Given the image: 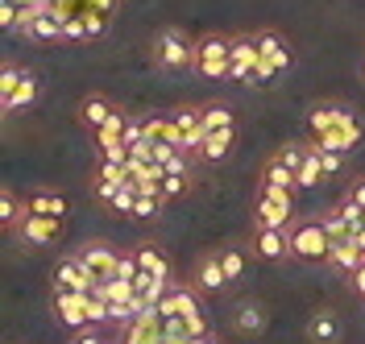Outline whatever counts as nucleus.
Listing matches in <instances>:
<instances>
[{
    "instance_id": "nucleus-1",
    "label": "nucleus",
    "mask_w": 365,
    "mask_h": 344,
    "mask_svg": "<svg viewBox=\"0 0 365 344\" xmlns=\"http://www.w3.org/2000/svg\"><path fill=\"white\" fill-rule=\"evenodd\" d=\"M295 220V191L291 187H257V224L262 229H291Z\"/></svg>"
},
{
    "instance_id": "nucleus-2",
    "label": "nucleus",
    "mask_w": 365,
    "mask_h": 344,
    "mask_svg": "<svg viewBox=\"0 0 365 344\" xmlns=\"http://www.w3.org/2000/svg\"><path fill=\"white\" fill-rule=\"evenodd\" d=\"M287 232H291V257H299V261H328L332 236L324 229V220H295Z\"/></svg>"
},
{
    "instance_id": "nucleus-3",
    "label": "nucleus",
    "mask_w": 365,
    "mask_h": 344,
    "mask_svg": "<svg viewBox=\"0 0 365 344\" xmlns=\"http://www.w3.org/2000/svg\"><path fill=\"white\" fill-rule=\"evenodd\" d=\"M361 137H365V125L344 108V116L336 120V125H328V129L312 133V145H319V150H336V154H349V150H357V145H361Z\"/></svg>"
},
{
    "instance_id": "nucleus-4",
    "label": "nucleus",
    "mask_w": 365,
    "mask_h": 344,
    "mask_svg": "<svg viewBox=\"0 0 365 344\" xmlns=\"http://www.w3.org/2000/svg\"><path fill=\"white\" fill-rule=\"evenodd\" d=\"M195 46L182 29H162L158 42H154V54H158V67L166 71H182V67H195Z\"/></svg>"
},
{
    "instance_id": "nucleus-5",
    "label": "nucleus",
    "mask_w": 365,
    "mask_h": 344,
    "mask_svg": "<svg viewBox=\"0 0 365 344\" xmlns=\"http://www.w3.org/2000/svg\"><path fill=\"white\" fill-rule=\"evenodd\" d=\"M228 46L232 38H204L195 46V71L204 79H228Z\"/></svg>"
},
{
    "instance_id": "nucleus-6",
    "label": "nucleus",
    "mask_w": 365,
    "mask_h": 344,
    "mask_svg": "<svg viewBox=\"0 0 365 344\" xmlns=\"http://www.w3.org/2000/svg\"><path fill=\"white\" fill-rule=\"evenodd\" d=\"M262 63V50L253 38H232V46H228V79H237V83H253V71Z\"/></svg>"
},
{
    "instance_id": "nucleus-7",
    "label": "nucleus",
    "mask_w": 365,
    "mask_h": 344,
    "mask_svg": "<svg viewBox=\"0 0 365 344\" xmlns=\"http://www.w3.org/2000/svg\"><path fill=\"white\" fill-rule=\"evenodd\" d=\"M88 298L83 291H67V286H54V311H58V320L67 323V328H75V332H83L91 323L88 316Z\"/></svg>"
},
{
    "instance_id": "nucleus-8",
    "label": "nucleus",
    "mask_w": 365,
    "mask_h": 344,
    "mask_svg": "<svg viewBox=\"0 0 365 344\" xmlns=\"http://www.w3.org/2000/svg\"><path fill=\"white\" fill-rule=\"evenodd\" d=\"M120 336H125V344H158V340H166V336H162V311L158 307H145L137 320H129L125 328H120Z\"/></svg>"
},
{
    "instance_id": "nucleus-9",
    "label": "nucleus",
    "mask_w": 365,
    "mask_h": 344,
    "mask_svg": "<svg viewBox=\"0 0 365 344\" xmlns=\"http://www.w3.org/2000/svg\"><path fill=\"white\" fill-rule=\"evenodd\" d=\"M21 236L34 245H54L63 241V216H42V212H25L21 220Z\"/></svg>"
},
{
    "instance_id": "nucleus-10",
    "label": "nucleus",
    "mask_w": 365,
    "mask_h": 344,
    "mask_svg": "<svg viewBox=\"0 0 365 344\" xmlns=\"http://www.w3.org/2000/svg\"><path fill=\"white\" fill-rule=\"evenodd\" d=\"M54 286H67V291H83V295H91V291H96V278L88 274V266H83L79 257H67V261L54 266Z\"/></svg>"
},
{
    "instance_id": "nucleus-11",
    "label": "nucleus",
    "mask_w": 365,
    "mask_h": 344,
    "mask_svg": "<svg viewBox=\"0 0 365 344\" xmlns=\"http://www.w3.org/2000/svg\"><path fill=\"white\" fill-rule=\"evenodd\" d=\"M79 261L88 266V274H91V278H116V270H120V257H116L108 245H100V241H96V245H88V249L79 253Z\"/></svg>"
},
{
    "instance_id": "nucleus-12",
    "label": "nucleus",
    "mask_w": 365,
    "mask_h": 344,
    "mask_svg": "<svg viewBox=\"0 0 365 344\" xmlns=\"http://www.w3.org/2000/svg\"><path fill=\"white\" fill-rule=\"evenodd\" d=\"M253 42H257V50H262V58H270L278 71H287L291 63H295V54H291V46L274 33V29H262V33H253Z\"/></svg>"
},
{
    "instance_id": "nucleus-13",
    "label": "nucleus",
    "mask_w": 365,
    "mask_h": 344,
    "mask_svg": "<svg viewBox=\"0 0 365 344\" xmlns=\"http://www.w3.org/2000/svg\"><path fill=\"white\" fill-rule=\"evenodd\" d=\"M287 253H291V232L287 229H262V224H257V257L278 261V257H287Z\"/></svg>"
},
{
    "instance_id": "nucleus-14",
    "label": "nucleus",
    "mask_w": 365,
    "mask_h": 344,
    "mask_svg": "<svg viewBox=\"0 0 365 344\" xmlns=\"http://www.w3.org/2000/svg\"><path fill=\"white\" fill-rule=\"evenodd\" d=\"M21 33L34 42H58L63 38V21L54 13H34L29 21H21Z\"/></svg>"
},
{
    "instance_id": "nucleus-15",
    "label": "nucleus",
    "mask_w": 365,
    "mask_h": 344,
    "mask_svg": "<svg viewBox=\"0 0 365 344\" xmlns=\"http://www.w3.org/2000/svg\"><path fill=\"white\" fill-rule=\"evenodd\" d=\"M365 261V249H357L353 241H332V249H328V266L332 270H341V274H357V266Z\"/></svg>"
},
{
    "instance_id": "nucleus-16",
    "label": "nucleus",
    "mask_w": 365,
    "mask_h": 344,
    "mask_svg": "<svg viewBox=\"0 0 365 344\" xmlns=\"http://www.w3.org/2000/svg\"><path fill=\"white\" fill-rule=\"evenodd\" d=\"M307 336H312V344H336L341 340V320H336V311H316V316L307 320Z\"/></svg>"
},
{
    "instance_id": "nucleus-17",
    "label": "nucleus",
    "mask_w": 365,
    "mask_h": 344,
    "mask_svg": "<svg viewBox=\"0 0 365 344\" xmlns=\"http://www.w3.org/2000/svg\"><path fill=\"white\" fill-rule=\"evenodd\" d=\"M232 141H237V129H216V133H207V141L195 150V158L200 162H220L232 150Z\"/></svg>"
},
{
    "instance_id": "nucleus-18",
    "label": "nucleus",
    "mask_w": 365,
    "mask_h": 344,
    "mask_svg": "<svg viewBox=\"0 0 365 344\" xmlns=\"http://www.w3.org/2000/svg\"><path fill=\"white\" fill-rule=\"evenodd\" d=\"M34 100H38V75H34V71H25V79L17 83V92L4 95V100H0V108H4V113H21V108H29Z\"/></svg>"
},
{
    "instance_id": "nucleus-19",
    "label": "nucleus",
    "mask_w": 365,
    "mask_h": 344,
    "mask_svg": "<svg viewBox=\"0 0 365 344\" xmlns=\"http://www.w3.org/2000/svg\"><path fill=\"white\" fill-rule=\"evenodd\" d=\"M113 113H116V108L104 100V95H88V100H83V108H79V116H83V125H88L91 133H96L100 125H108V116H113Z\"/></svg>"
},
{
    "instance_id": "nucleus-20",
    "label": "nucleus",
    "mask_w": 365,
    "mask_h": 344,
    "mask_svg": "<svg viewBox=\"0 0 365 344\" xmlns=\"http://www.w3.org/2000/svg\"><path fill=\"white\" fill-rule=\"evenodd\" d=\"M328 170H324V158H319V150L316 145H307V158H303V166L295 170V179L299 187H319V179H324Z\"/></svg>"
},
{
    "instance_id": "nucleus-21",
    "label": "nucleus",
    "mask_w": 365,
    "mask_h": 344,
    "mask_svg": "<svg viewBox=\"0 0 365 344\" xmlns=\"http://www.w3.org/2000/svg\"><path fill=\"white\" fill-rule=\"evenodd\" d=\"M195 282H200V291H220V286L228 282L220 257H204V261H200V274H195Z\"/></svg>"
},
{
    "instance_id": "nucleus-22",
    "label": "nucleus",
    "mask_w": 365,
    "mask_h": 344,
    "mask_svg": "<svg viewBox=\"0 0 365 344\" xmlns=\"http://www.w3.org/2000/svg\"><path fill=\"white\" fill-rule=\"evenodd\" d=\"M237 328H241L245 336H257V332L266 328V311H262V303H241V307H237Z\"/></svg>"
},
{
    "instance_id": "nucleus-23",
    "label": "nucleus",
    "mask_w": 365,
    "mask_h": 344,
    "mask_svg": "<svg viewBox=\"0 0 365 344\" xmlns=\"http://www.w3.org/2000/svg\"><path fill=\"white\" fill-rule=\"evenodd\" d=\"M216 129H237V113L228 104H207L204 108V133H216Z\"/></svg>"
},
{
    "instance_id": "nucleus-24",
    "label": "nucleus",
    "mask_w": 365,
    "mask_h": 344,
    "mask_svg": "<svg viewBox=\"0 0 365 344\" xmlns=\"http://www.w3.org/2000/svg\"><path fill=\"white\" fill-rule=\"evenodd\" d=\"M344 116V104H319L307 113V133H319V129H328V125H336Z\"/></svg>"
},
{
    "instance_id": "nucleus-25",
    "label": "nucleus",
    "mask_w": 365,
    "mask_h": 344,
    "mask_svg": "<svg viewBox=\"0 0 365 344\" xmlns=\"http://www.w3.org/2000/svg\"><path fill=\"white\" fill-rule=\"evenodd\" d=\"M137 261H141V270H150V274L170 278V261H166V253L154 249V245H141V249H137Z\"/></svg>"
},
{
    "instance_id": "nucleus-26",
    "label": "nucleus",
    "mask_w": 365,
    "mask_h": 344,
    "mask_svg": "<svg viewBox=\"0 0 365 344\" xmlns=\"http://www.w3.org/2000/svg\"><path fill=\"white\" fill-rule=\"evenodd\" d=\"M25 212H42V216H67V199H63V195H50V191H38V195L25 204Z\"/></svg>"
},
{
    "instance_id": "nucleus-27",
    "label": "nucleus",
    "mask_w": 365,
    "mask_h": 344,
    "mask_svg": "<svg viewBox=\"0 0 365 344\" xmlns=\"http://www.w3.org/2000/svg\"><path fill=\"white\" fill-rule=\"evenodd\" d=\"M125 125H129V116L116 108V113L108 116V125H100V129H96V145H113V141H125Z\"/></svg>"
},
{
    "instance_id": "nucleus-28",
    "label": "nucleus",
    "mask_w": 365,
    "mask_h": 344,
    "mask_svg": "<svg viewBox=\"0 0 365 344\" xmlns=\"http://www.w3.org/2000/svg\"><path fill=\"white\" fill-rule=\"evenodd\" d=\"M262 183H274V187H291V191H299V179L291 166H282L278 158L266 162V170H262Z\"/></svg>"
},
{
    "instance_id": "nucleus-29",
    "label": "nucleus",
    "mask_w": 365,
    "mask_h": 344,
    "mask_svg": "<svg viewBox=\"0 0 365 344\" xmlns=\"http://www.w3.org/2000/svg\"><path fill=\"white\" fill-rule=\"evenodd\" d=\"M162 336L170 344H191L195 336H191V328H187V316H166L162 320Z\"/></svg>"
},
{
    "instance_id": "nucleus-30",
    "label": "nucleus",
    "mask_w": 365,
    "mask_h": 344,
    "mask_svg": "<svg viewBox=\"0 0 365 344\" xmlns=\"http://www.w3.org/2000/svg\"><path fill=\"white\" fill-rule=\"evenodd\" d=\"M324 229H328V236H332V241H353V224L344 220V212H341V207L324 212Z\"/></svg>"
},
{
    "instance_id": "nucleus-31",
    "label": "nucleus",
    "mask_w": 365,
    "mask_h": 344,
    "mask_svg": "<svg viewBox=\"0 0 365 344\" xmlns=\"http://www.w3.org/2000/svg\"><path fill=\"white\" fill-rule=\"evenodd\" d=\"M63 38H67V42H83V38H91L88 21H83V9H79V13H71L67 21H63Z\"/></svg>"
},
{
    "instance_id": "nucleus-32",
    "label": "nucleus",
    "mask_w": 365,
    "mask_h": 344,
    "mask_svg": "<svg viewBox=\"0 0 365 344\" xmlns=\"http://www.w3.org/2000/svg\"><path fill=\"white\" fill-rule=\"evenodd\" d=\"M113 207H116V212H125V216H133V207H137V183H133V179L113 195Z\"/></svg>"
},
{
    "instance_id": "nucleus-33",
    "label": "nucleus",
    "mask_w": 365,
    "mask_h": 344,
    "mask_svg": "<svg viewBox=\"0 0 365 344\" xmlns=\"http://www.w3.org/2000/svg\"><path fill=\"white\" fill-rule=\"evenodd\" d=\"M21 79H25V67H13V63H9V67L0 71V100L17 92V83H21Z\"/></svg>"
},
{
    "instance_id": "nucleus-34",
    "label": "nucleus",
    "mask_w": 365,
    "mask_h": 344,
    "mask_svg": "<svg viewBox=\"0 0 365 344\" xmlns=\"http://www.w3.org/2000/svg\"><path fill=\"white\" fill-rule=\"evenodd\" d=\"M216 257H220V266H225L228 282H232V278H241V274H245V257H241L237 249H225V253H216Z\"/></svg>"
},
{
    "instance_id": "nucleus-35",
    "label": "nucleus",
    "mask_w": 365,
    "mask_h": 344,
    "mask_svg": "<svg viewBox=\"0 0 365 344\" xmlns=\"http://www.w3.org/2000/svg\"><path fill=\"white\" fill-rule=\"evenodd\" d=\"M162 204H166V199H158V195H137L133 216H137V220H150V216H158V212H162Z\"/></svg>"
},
{
    "instance_id": "nucleus-36",
    "label": "nucleus",
    "mask_w": 365,
    "mask_h": 344,
    "mask_svg": "<svg viewBox=\"0 0 365 344\" xmlns=\"http://www.w3.org/2000/svg\"><path fill=\"white\" fill-rule=\"evenodd\" d=\"M274 158L282 162V166H291V170H299V166H303V158H307V145H282Z\"/></svg>"
},
{
    "instance_id": "nucleus-37",
    "label": "nucleus",
    "mask_w": 365,
    "mask_h": 344,
    "mask_svg": "<svg viewBox=\"0 0 365 344\" xmlns=\"http://www.w3.org/2000/svg\"><path fill=\"white\" fill-rule=\"evenodd\" d=\"M17 216H21V204H17V195H13V191H4V195H0V224H13Z\"/></svg>"
},
{
    "instance_id": "nucleus-38",
    "label": "nucleus",
    "mask_w": 365,
    "mask_h": 344,
    "mask_svg": "<svg viewBox=\"0 0 365 344\" xmlns=\"http://www.w3.org/2000/svg\"><path fill=\"white\" fill-rule=\"evenodd\" d=\"M83 21H88V33H91V38H100V33L108 29V17H104V13H96V9H83Z\"/></svg>"
},
{
    "instance_id": "nucleus-39",
    "label": "nucleus",
    "mask_w": 365,
    "mask_h": 344,
    "mask_svg": "<svg viewBox=\"0 0 365 344\" xmlns=\"http://www.w3.org/2000/svg\"><path fill=\"white\" fill-rule=\"evenodd\" d=\"M182 191H187V174H166V179H162V195H166V199H175Z\"/></svg>"
},
{
    "instance_id": "nucleus-40",
    "label": "nucleus",
    "mask_w": 365,
    "mask_h": 344,
    "mask_svg": "<svg viewBox=\"0 0 365 344\" xmlns=\"http://www.w3.org/2000/svg\"><path fill=\"white\" fill-rule=\"evenodd\" d=\"M145 125V137L150 141H162V133H166V116H150V120H141Z\"/></svg>"
},
{
    "instance_id": "nucleus-41",
    "label": "nucleus",
    "mask_w": 365,
    "mask_h": 344,
    "mask_svg": "<svg viewBox=\"0 0 365 344\" xmlns=\"http://www.w3.org/2000/svg\"><path fill=\"white\" fill-rule=\"evenodd\" d=\"M274 75H278V67H274L270 58H262V63H257V71H253V83H270Z\"/></svg>"
},
{
    "instance_id": "nucleus-42",
    "label": "nucleus",
    "mask_w": 365,
    "mask_h": 344,
    "mask_svg": "<svg viewBox=\"0 0 365 344\" xmlns=\"http://www.w3.org/2000/svg\"><path fill=\"white\" fill-rule=\"evenodd\" d=\"M316 150H319V145H316ZM319 158H324V170H328V174H336L344 154H336V150H319Z\"/></svg>"
},
{
    "instance_id": "nucleus-43",
    "label": "nucleus",
    "mask_w": 365,
    "mask_h": 344,
    "mask_svg": "<svg viewBox=\"0 0 365 344\" xmlns=\"http://www.w3.org/2000/svg\"><path fill=\"white\" fill-rule=\"evenodd\" d=\"M187 328H191V336H207V320H204V311H191V316H187Z\"/></svg>"
},
{
    "instance_id": "nucleus-44",
    "label": "nucleus",
    "mask_w": 365,
    "mask_h": 344,
    "mask_svg": "<svg viewBox=\"0 0 365 344\" xmlns=\"http://www.w3.org/2000/svg\"><path fill=\"white\" fill-rule=\"evenodd\" d=\"M116 4H120V0H83V9H96V13H104V17H113Z\"/></svg>"
},
{
    "instance_id": "nucleus-45",
    "label": "nucleus",
    "mask_w": 365,
    "mask_h": 344,
    "mask_svg": "<svg viewBox=\"0 0 365 344\" xmlns=\"http://www.w3.org/2000/svg\"><path fill=\"white\" fill-rule=\"evenodd\" d=\"M344 199H353V204H361V207H365V179H357V183L349 187V195H344Z\"/></svg>"
},
{
    "instance_id": "nucleus-46",
    "label": "nucleus",
    "mask_w": 365,
    "mask_h": 344,
    "mask_svg": "<svg viewBox=\"0 0 365 344\" xmlns=\"http://www.w3.org/2000/svg\"><path fill=\"white\" fill-rule=\"evenodd\" d=\"M353 291H357V295L365 298V261L357 266V274H353Z\"/></svg>"
},
{
    "instance_id": "nucleus-47",
    "label": "nucleus",
    "mask_w": 365,
    "mask_h": 344,
    "mask_svg": "<svg viewBox=\"0 0 365 344\" xmlns=\"http://www.w3.org/2000/svg\"><path fill=\"white\" fill-rule=\"evenodd\" d=\"M71 344H104V340H100L96 332H79V336H75V340H71Z\"/></svg>"
},
{
    "instance_id": "nucleus-48",
    "label": "nucleus",
    "mask_w": 365,
    "mask_h": 344,
    "mask_svg": "<svg viewBox=\"0 0 365 344\" xmlns=\"http://www.w3.org/2000/svg\"><path fill=\"white\" fill-rule=\"evenodd\" d=\"M353 245H357V249H365V224H361V229H353Z\"/></svg>"
},
{
    "instance_id": "nucleus-49",
    "label": "nucleus",
    "mask_w": 365,
    "mask_h": 344,
    "mask_svg": "<svg viewBox=\"0 0 365 344\" xmlns=\"http://www.w3.org/2000/svg\"><path fill=\"white\" fill-rule=\"evenodd\" d=\"M158 344H170V340H158Z\"/></svg>"
},
{
    "instance_id": "nucleus-50",
    "label": "nucleus",
    "mask_w": 365,
    "mask_h": 344,
    "mask_svg": "<svg viewBox=\"0 0 365 344\" xmlns=\"http://www.w3.org/2000/svg\"><path fill=\"white\" fill-rule=\"evenodd\" d=\"M361 75H365V67H361Z\"/></svg>"
}]
</instances>
